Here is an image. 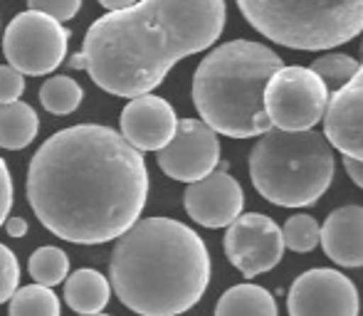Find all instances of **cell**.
I'll return each mask as SVG.
<instances>
[{"instance_id": "obj_1", "label": "cell", "mask_w": 363, "mask_h": 316, "mask_svg": "<svg viewBox=\"0 0 363 316\" xmlns=\"http://www.w3.org/2000/svg\"><path fill=\"white\" fill-rule=\"evenodd\" d=\"M25 193L52 235L101 244L139 222L148 198L146 161L111 126L77 124L35 151Z\"/></svg>"}, {"instance_id": "obj_2", "label": "cell", "mask_w": 363, "mask_h": 316, "mask_svg": "<svg viewBox=\"0 0 363 316\" xmlns=\"http://www.w3.org/2000/svg\"><path fill=\"white\" fill-rule=\"evenodd\" d=\"M225 18V0H139L94 20L67 64L84 69L99 89L136 99L151 94L183 57L213 47Z\"/></svg>"}, {"instance_id": "obj_3", "label": "cell", "mask_w": 363, "mask_h": 316, "mask_svg": "<svg viewBox=\"0 0 363 316\" xmlns=\"http://www.w3.org/2000/svg\"><path fill=\"white\" fill-rule=\"evenodd\" d=\"M109 282L134 314L178 316L206 294L211 254L193 227L173 218H144L116 239Z\"/></svg>"}, {"instance_id": "obj_4", "label": "cell", "mask_w": 363, "mask_h": 316, "mask_svg": "<svg viewBox=\"0 0 363 316\" xmlns=\"http://www.w3.org/2000/svg\"><path fill=\"white\" fill-rule=\"evenodd\" d=\"M272 47L252 40H233L203 57L193 74V104L216 134L252 139L272 131L264 91L282 69Z\"/></svg>"}, {"instance_id": "obj_5", "label": "cell", "mask_w": 363, "mask_h": 316, "mask_svg": "<svg viewBox=\"0 0 363 316\" xmlns=\"http://www.w3.org/2000/svg\"><path fill=\"white\" fill-rule=\"evenodd\" d=\"M334 146L319 131L272 129L250 154V178L264 201L279 208L314 205L334 181Z\"/></svg>"}, {"instance_id": "obj_6", "label": "cell", "mask_w": 363, "mask_h": 316, "mask_svg": "<svg viewBox=\"0 0 363 316\" xmlns=\"http://www.w3.org/2000/svg\"><path fill=\"white\" fill-rule=\"evenodd\" d=\"M240 13L289 50H331L363 33V0H238Z\"/></svg>"}, {"instance_id": "obj_7", "label": "cell", "mask_w": 363, "mask_h": 316, "mask_svg": "<svg viewBox=\"0 0 363 316\" xmlns=\"http://www.w3.org/2000/svg\"><path fill=\"white\" fill-rule=\"evenodd\" d=\"M69 30L45 13L25 10L15 15L3 35V55L10 67L28 77H43L62 64Z\"/></svg>"}, {"instance_id": "obj_8", "label": "cell", "mask_w": 363, "mask_h": 316, "mask_svg": "<svg viewBox=\"0 0 363 316\" xmlns=\"http://www.w3.org/2000/svg\"><path fill=\"white\" fill-rule=\"evenodd\" d=\"M331 91L311 67H282L264 91V109L274 129L311 131L324 121Z\"/></svg>"}, {"instance_id": "obj_9", "label": "cell", "mask_w": 363, "mask_h": 316, "mask_svg": "<svg viewBox=\"0 0 363 316\" xmlns=\"http://www.w3.org/2000/svg\"><path fill=\"white\" fill-rule=\"evenodd\" d=\"M225 254L230 264L252 279L274 269L284 257V232L264 213H245L225 232Z\"/></svg>"}, {"instance_id": "obj_10", "label": "cell", "mask_w": 363, "mask_h": 316, "mask_svg": "<svg viewBox=\"0 0 363 316\" xmlns=\"http://www.w3.org/2000/svg\"><path fill=\"white\" fill-rule=\"evenodd\" d=\"M289 316H359L356 284L336 269H309L294 279L287 297Z\"/></svg>"}, {"instance_id": "obj_11", "label": "cell", "mask_w": 363, "mask_h": 316, "mask_svg": "<svg viewBox=\"0 0 363 316\" xmlns=\"http://www.w3.org/2000/svg\"><path fill=\"white\" fill-rule=\"evenodd\" d=\"M158 168L181 183H198L216 173L220 161L218 134L201 119H183L178 134L163 151H158Z\"/></svg>"}, {"instance_id": "obj_12", "label": "cell", "mask_w": 363, "mask_h": 316, "mask_svg": "<svg viewBox=\"0 0 363 316\" xmlns=\"http://www.w3.org/2000/svg\"><path fill=\"white\" fill-rule=\"evenodd\" d=\"M183 205L193 222L218 230V227H230L242 215L245 193L228 171H216L186 188Z\"/></svg>"}, {"instance_id": "obj_13", "label": "cell", "mask_w": 363, "mask_h": 316, "mask_svg": "<svg viewBox=\"0 0 363 316\" xmlns=\"http://www.w3.org/2000/svg\"><path fill=\"white\" fill-rule=\"evenodd\" d=\"M121 136L136 151H163L178 134V116L163 96L144 94L121 111Z\"/></svg>"}, {"instance_id": "obj_14", "label": "cell", "mask_w": 363, "mask_h": 316, "mask_svg": "<svg viewBox=\"0 0 363 316\" xmlns=\"http://www.w3.org/2000/svg\"><path fill=\"white\" fill-rule=\"evenodd\" d=\"M324 136L346 158L363 163V84L351 81L331 94L324 116Z\"/></svg>"}, {"instance_id": "obj_15", "label": "cell", "mask_w": 363, "mask_h": 316, "mask_svg": "<svg viewBox=\"0 0 363 316\" xmlns=\"http://www.w3.org/2000/svg\"><path fill=\"white\" fill-rule=\"evenodd\" d=\"M321 247L341 267H363V205H344L321 225Z\"/></svg>"}, {"instance_id": "obj_16", "label": "cell", "mask_w": 363, "mask_h": 316, "mask_svg": "<svg viewBox=\"0 0 363 316\" xmlns=\"http://www.w3.org/2000/svg\"><path fill=\"white\" fill-rule=\"evenodd\" d=\"M111 282L96 269H77L65 282V302L72 312L82 316L101 314L109 304Z\"/></svg>"}, {"instance_id": "obj_17", "label": "cell", "mask_w": 363, "mask_h": 316, "mask_svg": "<svg viewBox=\"0 0 363 316\" xmlns=\"http://www.w3.org/2000/svg\"><path fill=\"white\" fill-rule=\"evenodd\" d=\"M40 131V116L25 101L0 104V149L20 151L35 141Z\"/></svg>"}, {"instance_id": "obj_18", "label": "cell", "mask_w": 363, "mask_h": 316, "mask_svg": "<svg viewBox=\"0 0 363 316\" xmlns=\"http://www.w3.org/2000/svg\"><path fill=\"white\" fill-rule=\"evenodd\" d=\"M216 316H277V302L264 287L235 284L218 299Z\"/></svg>"}, {"instance_id": "obj_19", "label": "cell", "mask_w": 363, "mask_h": 316, "mask_svg": "<svg viewBox=\"0 0 363 316\" xmlns=\"http://www.w3.org/2000/svg\"><path fill=\"white\" fill-rule=\"evenodd\" d=\"M28 272L33 277L35 284H43V287H57V284L67 282L69 277V257L65 249L52 247V244H45L38 247L28 259Z\"/></svg>"}, {"instance_id": "obj_20", "label": "cell", "mask_w": 363, "mask_h": 316, "mask_svg": "<svg viewBox=\"0 0 363 316\" xmlns=\"http://www.w3.org/2000/svg\"><path fill=\"white\" fill-rule=\"evenodd\" d=\"M8 316H60V299L50 287L28 284L8 302Z\"/></svg>"}, {"instance_id": "obj_21", "label": "cell", "mask_w": 363, "mask_h": 316, "mask_svg": "<svg viewBox=\"0 0 363 316\" xmlns=\"http://www.w3.org/2000/svg\"><path fill=\"white\" fill-rule=\"evenodd\" d=\"M82 99H84V89L74 79L62 77V74L45 79V84L40 86V101H43V106L50 114H72L77 106L82 104Z\"/></svg>"}, {"instance_id": "obj_22", "label": "cell", "mask_w": 363, "mask_h": 316, "mask_svg": "<svg viewBox=\"0 0 363 316\" xmlns=\"http://www.w3.org/2000/svg\"><path fill=\"white\" fill-rule=\"evenodd\" d=\"M361 62L354 60L351 55H341V52H329L321 55L311 62V69L324 79V84L329 86L331 94L341 91L344 86H349L354 81L356 72H359Z\"/></svg>"}, {"instance_id": "obj_23", "label": "cell", "mask_w": 363, "mask_h": 316, "mask_svg": "<svg viewBox=\"0 0 363 316\" xmlns=\"http://www.w3.org/2000/svg\"><path fill=\"white\" fill-rule=\"evenodd\" d=\"M284 232V244L296 254L311 252L321 244V225L311 215H291L282 227Z\"/></svg>"}, {"instance_id": "obj_24", "label": "cell", "mask_w": 363, "mask_h": 316, "mask_svg": "<svg viewBox=\"0 0 363 316\" xmlns=\"http://www.w3.org/2000/svg\"><path fill=\"white\" fill-rule=\"evenodd\" d=\"M20 284V264L13 249L0 242V304L10 302Z\"/></svg>"}, {"instance_id": "obj_25", "label": "cell", "mask_w": 363, "mask_h": 316, "mask_svg": "<svg viewBox=\"0 0 363 316\" xmlns=\"http://www.w3.org/2000/svg\"><path fill=\"white\" fill-rule=\"evenodd\" d=\"M30 10L45 13L55 20H72L82 8V0H28Z\"/></svg>"}, {"instance_id": "obj_26", "label": "cell", "mask_w": 363, "mask_h": 316, "mask_svg": "<svg viewBox=\"0 0 363 316\" xmlns=\"http://www.w3.org/2000/svg\"><path fill=\"white\" fill-rule=\"evenodd\" d=\"M23 91H25V74H20L10 64H3L0 67V104H15V101H20Z\"/></svg>"}, {"instance_id": "obj_27", "label": "cell", "mask_w": 363, "mask_h": 316, "mask_svg": "<svg viewBox=\"0 0 363 316\" xmlns=\"http://www.w3.org/2000/svg\"><path fill=\"white\" fill-rule=\"evenodd\" d=\"M13 208V176H10L8 163L0 158V225H5Z\"/></svg>"}, {"instance_id": "obj_28", "label": "cell", "mask_w": 363, "mask_h": 316, "mask_svg": "<svg viewBox=\"0 0 363 316\" xmlns=\"http://www.w3.org/2000/svg\"><path fill=\"white\" fill-rule=\"evenodd\" d=\"M5 230H8L10 237H25L28 235V220L25 218H8V222H5Z\"/></svg>"}, {"instance_id": "obj_29", "label": "cell", "mask_w": 363, "mask_h": 316, "mask_svg": "<svg viewBox=\"0 0 363 316\" xmlns=\"http://www.w3.org/2000/svg\"><path fill=\"white\" fill-rule=\"evenodd\" d=\"M344 168L349 173V178L356 183L359 188H363V163L354 161V158H344Z\"/></svg>"}, {"instance_id": "obj_30", "label": "cell", "mask_w": 363, "mask_h": 316, "mask_svg": "<svg viewBox=\"0 0 363 316\" xmlns=\"http://www.w3.org/2000/svg\"><path fill=\"white\" fill-rule=\"evenodd\" d=\"M109 13H119V10H126V8H134L139 0H99Z\"/></svg>"}, {"instance_id": "obj_31", "label": "cell", "mask_w": 363, "mask_h": 316, "mask_svg": "<svg viewBox=\"0 0 363 316\" xmlns=\"http://www.w3.org/2000/svg\"><path fill=\"white\" fill-rule=\"evenodd\" d=\"M356 84H363V62H361V67H359V72H356V77H354Z\"/></svg>"}, {"instance_id": "obj_32", "label": "cell", "mask_w": 363, "mask_h": 316, "mask_svg": "<svg viewBox=\"0 0 363 316\" xmlns=\"http://www.w3.org/2000/svg\"><path fill=\"white\" fill-rule=\"evenodd\" d=\"M94 316H109V314H94Z\"/></svg>"}, {"instance_id": "obj_33", "label": "cell", "mask_w": 363, "mask_h": 316, "mask_svg": "<svg viewBox=\"0 0 363 316\" xmlns=\"http://www.w3.org/2000/svg\"><path fill=\"white\" fill-rule=\"evenodd\" d=\"M361 55H363V40H361Z\"/></svg>"}]
</instances>
